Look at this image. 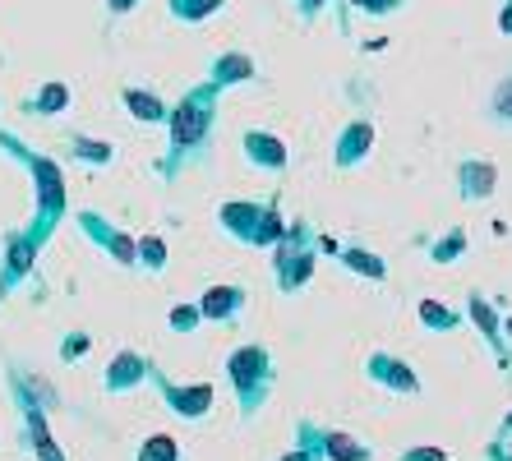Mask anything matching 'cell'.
I'll return each instance as SVG.
<instances>
[{
  "label": "cell",
  "instance_id": "1",
  "mask_svg": "<svg viewBox=\"0 0 512 461\" xmlns=\"http://www.w3.org/2000/svg\"><path fill=\"white\" fill-rule=\"evenodd\" d=\"M222 88L217 83H190L185 93L171 102L167 111V148L157 157V180L162 185H176L190 166H203L213 157L217 143V125H222Z\"/></svg>",
  "mask_w": 512,
  "mask_h": 461
},
{
  "label": "cell",
  "instance_id": "2",
  "mask_svg": "<svg viewBox=\"0 0 512 461\" xmlns=\"http://www.w3.org/2000/svg\"><path fill=\"white\" fill-rule=\"evenodd\" d=\"M0 153L14 157V162L28 171V180H33V217H28L24 231H28V240H33L37 249H47L51 236L60 231V222L70 217V185H65V166H60L51 153L33 148L24 134L5 130V125H0Z\"/></svg>",
  "mask_w": 512,
  "mask_h": 461
},
{
  "label": "cell",
  "instance_id": "3",
  "mask_svg": "<svg viewBox=\"0 0 512 461\" xmlns=\"http://www.w3.org/2000/svg\"><path fill=\"white\" fill-rule=\"evenodd\" d=\"M5 392H10V406L19 411V425H24V443L33 452V461H65V448L56 443L51 434V406H47V392L33 374H24L19 360L5 355Z\"/></svg>",
  "mask_w": 512,
  "mask_h": 461
},
{
  "label": "cell",
  "instance_id": "4",
  "mask_svg": "<svg viewBox=\"0 0 512 461\" xmlns=\"http://www.w3.org/2000/svg\"><path fill=\"white\" fill-rule=\"evenodd\" d=\"M227 383H231V397H236V415L240 425H254L259 411L273 402V388H277V360L273 351L263 342H240L236 351L227 355Z\"/></svg>",
  "mask_w": 512,
  "mask_h": 461
},
{
  "label": "cell",
  "instance_id": "5",
  "mask_svg": "<svg viewBox=\"0 0 512 461\" xmlns=\"http://www.w3.org/2000/svg\"><path fill=\"white\" fill-rule=\"evenodd\" d=\"M273 286L282 291V296H300L305 286L314 282V268H319V231H314V222H305V217H291L282 231V240H277L273 249Z\"/></svg>",
  "mask_w": 512,
  "mask_h": 461
},
{
  "label": "cell",
  "instance_id": "6",
  "mask_svg": "<svg viewBox=\"0 0 512 461\" xmlns=\"http://www.w3.org/2000/svg\"><path fill=\"white\" fill-rule=\"evenodd\" d=\"M291 443H305V448H314L323 461H379L374 443L356 438L351 429L323 425V420H314V415H300L296 429H291Z\"/></svg>",
  "mask_w": 512,
  "mask_h": 461
},
{
  "label": "cell",
  "instance_id": "7",
  "mask_svg": "<svg viewBox=\"0 0 512 461\" xmlns=\"http://www.w3.org/2000/svg\"><path fill=\"white\" fill-rule=\"evenodd\" d=\"M462 314H466V328H476V337L485 342V351L494 355L499 379L512 383V342L503 337V314H499V305H494V296H485L480 286H476V291H466Z\"/></svg>",
  "mask_w": 512,
  "mask_h": 461
},
{
  "label": "cell",
  "instance_id": "8",
  "mask_svg": "<svg viewBox=\"0 0 512 461\" xmlns=\"http://www.w3.org/2000/svg\"><path fill=\"white\" fill-rule=\"evenodd\" d=\"M148 383L157 388V402L167 406L176 420H185V425H203V420L213 415V402H217L213 383H176L162 374L157 360H153V369H148Z\"/></svg>",
  "mask_w": 512,
  "mask_h": 461
},
{
  "label": "cell",
  "instance_id": "9",
  "mask_svg": "<svg viewBox=\"0 0 512 461\" xmlns=\"http://www.w3.org/2000/svg\"><path fill=\"white\" fill-rule=\"evenodd\" d=\"M37 259H42V249L28 240L24 226H5V231H0V305L24 282H33Z\"/></svg>",
  "mask_w": 512,
  "mask_h": 461
},
{
  "label": "cell",
  "instance_id": "10",
  "mask_svg": "<svg viewBox=\"0 0 512 461\" xmlns=\"http://www.w3.org/2000/svg\"><path fill=\"white\" fill-rule=\"evenodd\" d=\"M74 226L84 231V240L93 249H102L116 268L125 272H139V263H134V236L125 231V226H116L107 213H97V208H74Z\"/></svg>",
  "mask_w": 512,
  "mask_h": 461
},
{
  "label": "cell",
  "instance_id": "11",
  "mask_svg": "<svg viewBox=\"0 0 512 461\" xmlns=\"http://www.w3.org/2000/svg\"><path fill=\"white\" fill-rule=\"evenodd\" d=\"M360 374H365L370 388L388 392V397H420V392H425V383H420V374L411 369V360H402L397 351H383V346L360 360Z\"/></svg>",
  "mask_w": 512,
  "mask_h": 461
},
{
  "label": "cell",
  "instance_id": "12",
  "mask_svg": "<svg viewBox=\"0 0 512 461\" xmlns=\"http://www.w3.org/2000/svg\"><path fill=\"white\" fill-rule=\"evenodd\" d=\"M379 148V125L370 116H351L342 130L333 134V171H356L365 166Z\"/></svg>",
  "mask_w": 512,
  "mask_h": 461
},
{
  "label": "cell",
  "instance_id": "13",
  "mask_svg": "<svg viewBox=\"0 0 512 461\" xmlns=\"http://www.w3.org/2000/svg\"><path fill=\"white\" fill-rule=\"evenodd\" d=\"M199 309H203V323L236 328V323L245 319V309H250V291L240 282H213L199 291Z\"/></svg>",
  "mask_w": 512,
  "mask_h": 461
},
{
  "label": "cell",
  "instance_id": "14",
  "mask_svg": "<svg viewBox=\"0 0 512 461\" xmlns=\"http://www.w3.org/2000/svg\"><path fill=\"white\" fill-rule=\"evenodd\" d=\"M148 369H153V355H143V351H134V346H125V351H116L107 360V369H102V392H107V397L139 392L143 383H148Z\"/></svg>",
  "mask_w": 512,
  "mask_h": 461
},
{
  "label": "cell",
  "instance_id": "15",
  "mask_svg": "<svg viewBox=\"0 0 512 461\" xmlns=\"http://www.w3.org/2000/svg\"><path fill=\"white\" fill-rule=\"evenodd\" d=\"M240 157H245V166L268 171V176H282L286 166H291V148H286V139L273 134V130H245L240 134Z\"/></svg>",
  "mask_w": 512,
  "mask_h": 461
},
{
  "label": "cell",
  "instance_id": "16",
  "mask_svg": "<svg viewBox=\"0 0 512 461\" xmlns=\"http://www.w3.org/2000/svg\"><path fill=\"white\" fill-rule=\"evenodd\" d=\"M453 185L462 203H489L499 194V166L489 162V157H462L453 166Z\"/></svg>",
  "mask_w": 512,
  "mask_h": 461
},
{
  "label": "cell",
  "instance_id": "17",
  "mask_svg": "<svg viewBox=\"0 0 512 461\" xmlns=\"http://www.w3.org/2000/svg\"><path fill=\"white\" fill-rule=\"evenodd\" d=\"M259 217H263V203L259 199H227V203H217V231L227 240H236V245L254 249V236H259Z\"/></svg>",
  "mask_w": 512,
  "mask_h": 461
},
{
  "label": "cell",
  "instance_id": "18",
  "mask_svg": "<svg viewBox=\"0 0 512 461\" xmlns=\"http://www.w3.org/2000/svg\"><path fill=\"white\" fill-rule=\"evenodd\" d=\"M259 79V60L250 51H222V56L208 60V83H217L222 93L231 88H245V83Z\"/></svg>",
  "mask_w": 512,
  "mask_h": 461
},
{
  "label": "cell",
  "instance_id": "19",
  "mask_svg": "<svg viewBox=\"0 0 512 461\" xmlns=\"http://www.w3.org/2000/svg\"><path fill=\"white\" fill-rule=\"evenodd\" d=\"M70 107H74V93H70V83H60V79L37 83V93H28L24 102H19V111H24L28 120H56Z\"/></svg>",
  "mask_w": 512,
  "mask_h": 461
},
{
  "label": "cell",
  "instance_id": "20",
  "mask_svg": "<svg viewBox=\"0 0 512 461\" xmlns=\"http://www.w3.org/2000/svg\"><path fill=\"white\" fill-rule=\"evenodd\" d=\"M333 263L342 272H351V277H365V282H374V286L388 282V259H383L379 249H370V245H346V240H342V249L333 254Z\"/></svg>",
  "mask_w": 512,
  "mask_h": 461
},
{
  "label": "cell",
  "instance_id": "21",
  "mask_svg": "<svg viewBox=\"0 0 512 461\" xmlns=\"http://www.w3.org/2000/svg\"><path fill=\"white\" fill-rule=\"evenodd\" d=\"M120 107H125V116L134 120V125H167V111L171 102L167 97H157L153 88H120Z\"/></svg>",
  "mask_w": 512,
  "mask_h": 461
},
{
  "label": "cell",
  "instance_id": "22",
  "mask_svg": "<svg viewBox=\"0 0 512 461\" xmlns=\"http://www.w3.org/2000/svg\"><path fill=\"white\" fill-rule=\"evenodd\" d=\"M416 323L429 332V337H448V332H462L466 328V314L453 305H443L434 296H420L416 300Z\"/></svg>",
  "mask_w": 512,
  "mask_h": 461
},
{
  "label": "cell",
  "instance_id": "23",
  "mask_svg": "<svg viewBox=\"0 0 512 461\" xmlns=\"http://www.w3.org/2000/svg\"><path fill=\"white\" fill-rule=\"evenodd\" d=\"M65 148H70L74 162L93 166V171H107V166H116V157H120V148H116L111 139H97V134H79V130L65 139Z\"/></svg>",
  "mask_w": 512,
  "mask_h": 461
},
{
  "label": "cell",
  "instance_id": "24",
  "mask_svg": "<svg viewBox=\"0 0 512 461\" xmlns=\"http://www.w3.org/2000/svg\"><path fill=\"white\" fill-rule=\"evenodd\" d=\"M466 249H471V236H466V226H448V231H439V236L429 240V263L434 268H457V263L466 259Z\"/></svg>",
  "mask_w": 512,
  "mask_h": 461
},
{
  "label": "cell",
  "instance_id": "25",
  "mask_svg": "<svg viewBox=\"0 0 512 461\" xmlns=\"http://www.w3.org/2000/svg\"><path fill=\"white\" fill-rule=\"evenodd\" d=\"M286 222H291V217L282 213V190H273L268 199H263V217H259V236H254V249H263V254H268V249L282 240Z\"/></svg>",
  "mask_w": 512,
  "mask_h": 461
},
{
  "label": "cell",
  "instance_id": "26",
  "mask_svg": "<svg viewBox=\"0 0 512 461\" xmlns=\"http://www.w3.org/2000/svg\"><path fill=\"white\" fill-rule=\"evenodd\" d=\"M134 263H139V272H148V277H162L171 263L167 240L153 236V231H148V236H134Z\"/></svg>",
  "mask_w": 512,
  "mask_h": 461
},
{
  "label": "cell",
  "instance_id": "27",
  "mask_svg": "<svg viewBox=\"0 0 512 461\" xmlns=\"http://www.w3.org/2000/svg\"><path fill=\"white\" fill-rule=\"evenodd\" d=\"M485 120L494 125V130H512V70L503 74L494 88H489V97H485Z\"/></svg>",
  "mask_w": 512,
  "mask_h": 461
},
{
  "label": "cell",
  "instance_id": "28",
  "mask_svg": "<svg viewBox=\"0 0 512 461\" xmlns=\"http://www.w3.org/2000/svg\"><path fill=\"white\" fill-rule=\"evenodd\" d=\"M222 10H227V0H167V14L176 24H203Z\"/></svg>",
  "mask_w": 512,
  "mask_h": 461
},
{
  "label": "cell",
  "instance_id": "29",
  "mask_svg": "<svg viewBox=\"0 0 512 461\" xmlns=\"http://www.w3.org/2000/svg\"><path fill=\"white\" fill-rule=\"evenodd\" d=\"M167 328H171V332H180V337H194V332L203 328V309H199V300H180V305H171V309H167Z\"/></svg>",
  "mask_w": 512,
  "mask_h": 461
},
{
  "label": "cell",
  "instance_id": "30",
  "mask_svg": "<svg viewBox=\"0 0 512 461\" xmlns=\"http://www.w3.org/2000/svg\"><path fill=\"white\" fill-rule=\"evenodd\" d=\"M411 0H351V10L370 14V19H393V14H402Z\"/></svg>",
  "mask_w": 512,
  "mask_h": 461
},
{
  "label": "cell",
  "instance_id": "31",
  "mask_svg": "<svg viewBox=\"0 0 512 461\" xmlns=\"http://www.w3.org/2000/svg\"><path fill=\"white\" fill-rule=\"evenodd\" d=\"M397 461H453V452L439 448V443H411V448L397 452Z\"/></svg>",
  "mask_w": 512,
  "mask_h": 461
},
{
  "label": "cell",
  "instance_id": "32",
  "mask_svg": "<svg viewBox=\"0 0 512 461\" xmlns=\"http://www.w3.org/2000/svg\"><path fill=\"white\" fill-rule=\"evenodd\" d=\"M88 346H93V337H88V332H70V337H65V342H60V360H65V365H70V360H79V355H88Z\"/></svg>",
  "mask_w": 512,
  "mask_h": 461
},
{
  "label": "cell",
  "instance_id": "33",
  "mask_svg": "<svg viewBox=\"0 0 512 461\" xmlns=\"http://www.w3.org/2000/svg\"><path fill=\"white\" fill-rule=\"evenodd\" d=\"M480 461H512V443H508V438L494 434V438L485 443V448H480Z\"/></svg>",
  "mask_w": 512,
  "mask_h": 461
},
{
  "label": "cell",
  "instance_id": "34",
  "mask_svg": "<svg viewBox=\"0 0 512 461\" xmlns=\"http://www.w3.org/2000/svg\"><path fill=\"white\" fill-rule=\"evenodd\" d=\"M328 5H333V0H296V14H300V24L310 28L314 19H319V14L328 10Z\"/></svg>",
  "mask_w": 512,
  "mask_h": 461
},
{
  "label": "cell",
  "instance_id": "35",
  "mask_svg": "<svg viewBox=\"0 0 512 461\" xmlns=\"http://www.w3.org/2000/svg\"><path fill=\"white\" fill-rule=\"evenodd\" d=\"M273 461H323V457H319V452H314V448H305V443H291V448H286V452H277Z\"/></svg>",
  "mask_w": 512,
  "mask_h": 461
},
{
  "label": "cell",
  "instance_id": "36",
  "mask_svg": "<svg viewBox=\"0 0 512 461\" xmlns=\"http://www.w3.org/2000/svg\"><path fill=\"white\" fill-rule=\"evenodd\" d=\"M102 5H107V14H111V19H120V14L139 10V0H102Z\"/></svg>",
  "mask_w": 512,
  "mask_h": 461
},
{
  "label": "cell",
  "instance_id": "37",
  "mask_svg": "<svg viewBox=\"0 0 512 461\" xmlns=\"http://www.w3.org/2000/svg\"><path fill=\"white\" fill-rule=\"evenodd\" d=\"M337 249H342V240H337V236H323V231H319V254H323V259H333Z\"/></svg>",
  "mask_w": 512,
  "mask_h": 461
},
{
  "label": "cell",
  "instance_id": "38",
  "mask_svg": "<svg viewBox=\"0 0 512 461\" xmlns=\"http://www.w3.org/2000/svg\"><path fill=\"white\" fill-rule=\"evenodd\" d=\"M499 33L512 37V0H503V10H499Z\"/></svg>",
  "mask_w": 512,
  "mask_h": 461
},
{
  "label": "cell",
  "instance_id": "39",
  "mask_svg": "<svg viewBox=\"0 0 512 461\" xmlns=\"http://www.w3.org/2000/svg\"><path fill=\"white\" fill-rule=\"evenodd\" d=\"M494 434H499V438H508V443H512V406H508V415H503V420H499V429H494Z\"/></svg>",
  "mask_w": 512,
  "mask_h": 461
},
{
  "label": "cell",
  "instance_id": "40",
  "mask_svg": "<svg viewBox=\"0 0 512 461\" xmlns=\"http://www.w3.org/2000/svg\"><path fill=\"white\" fill-rule=\"evenodd\" d=\"M503 337L512 342V314H503Z\"/></svg>",
  "mask_w": 512,
  "mask_h": 461
},
{
  "label": "cell",
  "instance_id": "41",
  "mask_svg": "<svg viewBox=\"0 0 512 461\" xmlns=\"http://www.w3.org/2000/svg\"><path fill=\"white\" fill-rule=\"evenodd\" d=\"M134 461H139V457H134Z\"/></svg>",
  "mask_w": 512,
  "mask_h": 461
}]
</instances>
